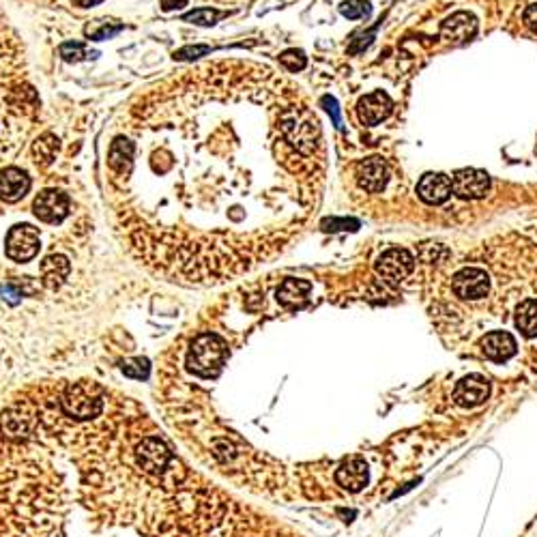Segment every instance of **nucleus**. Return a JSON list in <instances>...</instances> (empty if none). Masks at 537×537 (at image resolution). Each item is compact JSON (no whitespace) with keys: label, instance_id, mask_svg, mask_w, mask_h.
Segmentation results:
<instances>
[{"label":"nucleus","instance_id":"obj_1","mask_svg":"<svg viewBox=\"0 0 537 537\" xmlns=\"http://www.w3.org/2000/svg\"><path fill=\"white\" fill-rule=\"evenodd\" d=\"M226 344L213 336V333H204L200 336L194 346H192V355H189V367L196 370L198 374H204V376H211L215 370L221 367L223 359H226Z\"/></svg>","mask_w":537,"mask_h":537},{"label":"nucleus","instance_id":"obj_2","mask_svg":"<svg viewBox=\"0 0 537 537\" xmlns=\"http://www.w3.org/2000/svg\"><path fill=\"white\" fill-rule=\"evenodd\" d=\"M415 267V258L409 250L402 248H392L376 260V273L380 277L389 279L392 284L402 282Z\"/></svg>","mask_w":537,"mask_h":537},{"label":"nucleus","instance_id":"obj_3","mask_svg":"<svg viewBox=\"0 0 537 537\" xmlns=\"http://www.w3.org/2000/svg\"><path fill=\"white\" fill-rule=\"evenodd\" d=\"M451 189L460 198L477 200V198H484L490 192V177L484 170H477V168H463V170L453 172Z\"/></svg>","mask_w":537,"mask_h":537},{"label":"nucleus","instance_id":"obj_4","mask_svg":"<svg viewBox=\"0 0 537 537\" xmlns=\"http://www.w3.org/2000/svg\"><path fill=\"white\" fill-rule=\"evenodd\" d=\"M453 292L460 297V299H467V301H477L482 297L488 294L490 290V279H488V273L482 271V269H463L458 271L453 275Z\"/></svg>","mask_w":537,"mask_h":537},{"label":"nucleus","instance_id":"obj_5","mask_svg":"<svg viewBox=\"0 0 537 537\" xmlns=\"http://www.w3.org/2000/svg\"><path fill=\"white\" fill-rule=\"evenodd\" d=\"M37 252H39V233H37V228H33L28 223L16 226L11 233H9V239H7V256L13 258V260H18V262H26Z\"/></svg>","mask_w":537,"mask_h":537},{"label":"nucleus","instance_id":"obj_6","mask_svg":"<svg viewBox=\"0 0 537 537\" xmlns=\"http://www.w3.org/2000/svg\"><path fill=\"white\" fill-rule=\"evenodd\" d=\"M490 385L486 376L482 374H469L463 380H458V385L453 389V400L460 406H480L488 398Z\"/></svg>","mask_w":537,"mask_h":537},{"label":"nucleus","instance_id":"obj_7","mask_svg":"<svg viewBox=\"0 0 537 537\" xmlns=\"http://www.w3.org/2000/svg\"><path fill=\"white\" fill-rule=\"evenodd\" d=\"M67 213H69V198L56 189H48L39 194L35 200V215L41 221L58 223L67 217Z\"/></svg>","mask_w":537,"mask_h":537},{"label":"nucleus","instance_id":"obj_8","mask_svg":"<svg viewBox=\"0 0 537 537\" xmlns=\"http://www.w3.org/2000/svg\"><path fill=\"white\" fill-rule=\"evenodd\" d=\"M392 108H394V104H392L389 95L378 91V93H372V95H365V97L359 99L357 114H359V121L363 125H376L382 118L389 116Z\"/></svg>","mask_w":537,"mask_h":537},{"label":"nucleus","instance_id":"obj_9","mask_svg":"<svg viewBox=\"0 0 537 537\" xmlns=\"http://www.w3.org/2000/svg\"><path fill=\"white\" fill-rule=\"evenodd\" d=\"M475 33H477V20L467 11L453 13L441 26V35L451 43H467L469 39L475 37Z\"/></svg>","mask_w":537,"mask_h":537},{"label":"nucleus","instance_id":"obj_10","mask_svg":"<svg viewBox=\"0 0 537 537\" xmlns=\"http://www.w3.org/2000/svg\"><path fill=\"white\" fill-rule=\"evenodd\" d=\"M389 181V172L387 166L378 157H370L365 162H361L357 166V183L365 189V192H380Z\"/></svg>","mask_w":537,"mask_h":537},{"label":"nucleus","instance_id":"obj_11","mask_svg":"<svg viewBox=\"0 0 537 537\" xmlns=\"http://www.w3.org/2000/svg\"><path fill=\"white\" fill-rule=\"evenodd\" d=\"M336 480H338V484H340L344 490H348V492H359V490H363V488L367 486V480H370L365 460H361V458H350V460H346V463L338 469Z\"/></svg>","mask_w":537,"mask_h":537},{"label":"nucleus","instance_id":"obj_12","mask_svg":"<svg viewBox=\"0 0 537 537\" xmlns=\"http://www.w3.org/2000/svg\"><path fill=\"white\" fill-rule=\"evenodd\" d=\"M451 181L445 175L438 172H430L426 177H421L419 185H417V194L423 202L428 204H441L451 196Z\"/></svg>","mask_w":537,"mask_h":537},{"label":"nucleus","instance_id":"obj_13","mask_svg":"<svg viewBox=\"0 0 537 537\" xmlns=\"http://www.w3.org/2000/svg\"><path fill=\"white\" fill-rule=\"evenodd\" d=\"M31 189V179L26 172L18 168H7L5 172H0V198L7 202H16L26 196Z\"/></svg>","mask_w":537,"mask_h":537},{"label":"nucleus","instance_id":"obj_14","mask_svg":"<svg viewBox=\"0 0 537 537\" xmlns=\"http://www.w3.org/2000/svg\"><path fill=\"white\" fill-rule=\"evenodd\" d=\"M482 350L492 361H505L516 353V340L507 331H492L482 340Z\"/></svg>","mask_w":537,"mask_h":537},{"label":"nucleus","instance_id":"obj_15","mask_svg":"<svg viewBox=\"0 0 537 537\" xmlns=\"http://www.w3.org/2000/svg\"><path fill=\"white\" fill-rule=\"evenodd\" d=\"M310 282L305 279H284L282 286L277 288V301L284 303L286 308H294V305H303L310 292Z\"/></svg>","mask_w":537,"mask_h":537},{"label":"nucleus","instance_id":"obj_16","mask_svg":"<svg viewBox=\"0 0 537 537\" xmlns=\"http://www.w3.org/2000/svg\"><path fill=\"white\" fill-rule=\"evenodd\" d=\"M71 267H69V260L60 254H52L43 260L41 265V275H43V284L48 288H58L67 275H69Z\"/></svg>","mask_w":537,"mask_h":537},{"label":"nucleus","instance_id":"obj_17","mask_svg":"<svg viewBox=\"0 0 537 537\" xmlns=\"http://www.w3.org/2000/svg\"><path fill=\"white\" fill-rule=\"evenodd\" d=\"M516 327L528 338L537 336V299H526L518 305Z\"/></svg>","mask_w":537,"mask_h":537},{"label":"nucleus","instance_id":"obj_18","mask_svg":"<svg viewBox=\"0 0 537 537\" xmlns=\"http://www.w3.org/2000/svg\"><path fill=\"white\" fill-rule=\"evenodd\" d=\"M56 148H58V140H56L52 133L41 135V138L35 142V146H33V155H35L37 164H41V166L52 164V160H54V155H56Z\"/></svg>","mask_w":537,"mask_h":537},{"label":"nucleus","instance_id":"obj_19","mask_svg":"<svg viewBox=\"0 0 537 537\" xmlns=\"http://www.w3.org/2000/svg\"><path fill=\"white\" fill-rule=\"evenodd\" d=\"M131 153H133V146L127 142V140H116L110 148V164L114 170L123 172L125 170V164L129 166L131 164Z\"/></svg>","mask_w":537,"mask_h":537},{"label":"nucleus","instance_id":"obj_20","mask_svg":"<svg viewBox=\"0 0 537 537\" xmlns=\"http://www.w3.org/2000/svg\"><path fill=\"white\" fill-rule=\"evenodd\" d=\"M121 31H123L121 24H112V22H108V20H97V22H93V24L87 26V35H89L91 39H95V41L110 39V37H114V35L121 33Z\"/></svg>","mask_w":537,"mask_h":537},{"label":"nucleus","instance_id":"obj_21","mask_svg":"<svg viewBox=\"0 0 537 537\" xmlns=\"http://www.w3.org/2000/svg\"><path fill=\"white\" fill-rule=\"evenodd\" d=\"M340 13L348 20H359V18H367L370 16V5L363 3V0H346V3L340 5Z\"/></svg>","mask_w":537,"mask_h":537},{"label":"nucleus","instance_id":"obj_22","mask_svg":"<svg viewBox=\"0 0 537 537\" xmlns=\"http://www.w3.org/2000/svg\"><path fill=\"white\" fill-rule=\"evenodd\" d=\"M217 18H221V13L213 11V9H196V11L187 13L183 20L192 22V24H200V26H213Z\"/></svg>","mask_w":537,"mask_h":537},{"label":"nucleus","instance_id":"obj_23","mask_svg":"<svg viewBox=\"0 0 537 537\" xmlns=\"http://www.w3.org/2000/svg\"><path fill=\"white\" fill-rule=\"evenodd\" d=\"M279 60H282V65L288 67L290 71H301V69L305 67V56H303V52H297V50L284 52V54L279 56Z\"/></svg>","mask_w":537,"mask_h":537},{"label":"nucleus","instance_id":"obj_24","mask_svg":"<svg viewBox=\"0 0 537 537\" xmlns=\"http://www.w3.org/2000/svg\"><path fill=\"white\" fill-rule=\"evenodd\" d=\"M60 54H62V58L69 60V62H78V60L87 58V50H84L82 43H65V45L60 48Z\"/></svg>","mask_w":537,"mask_h":537},{"label":"nucleus","instance_id":"obj_25","mask_svg":"<svg viewBox=\"0 0 537 537\" xmlns=\"http://www.w3.org/2000/svg\"><path fill=\"white\" fill-rule=\"evenodd\" d=\"M123 372L127 376H135V378H144L148 374V363L144 359H133V361H127L123 365Z\"/></svg>","mask_w":537,"mask_h":537},{"label":"nucleus","instance_id":"obj_26","mask_svg":"<svg viewBox=\"0 0 537 537\" xmlns=\"http://www.w3.org/2000/svg\"><path fill=\"white\" fill-rule=\"evenodd\" d=\"M206 52H209V48H206V45L183 48L181 52H177V54H175V58H179V60H183V58H196V56H200V54H206Z\"/></svg>","mask_w":537,"mask_h":537},{"label":"nucleus","instance_id":"obj_27","mask_svg":"<svg viewBox=\"0 0 537 537\" xmlns=\"http://www.w3.org/2000/svg\"><path fill=\"white\" fill-rule=\"evenodd\" d=\"M323 104L327 106V112L333 116V123H336V127H342V118H340V110H338V101L336 99H331V97H325L323 99Z\"/></svg>","mask_w":537,"mask_h":537},{"label":"nucleus","instance_id":"obj_28","mask_svg":"<svg viewBox=\"0 0 537 537\" xmlns=\"http://www.w3.org/2000/svg\"><path fill=\"white\" fill-rule=\"evenodd\" d=\"M524 22H526L528 28L537 31V3L526 7V11H524Z\"/></svg>","mask_w":537,"mask_h":537},{"label":"nucleus","instance_id":"obj_29","mask_svg":"<svg viewBox=\"0 0 537 537\" xmlns=\"http://www.w3.org/2000/svg\"><path fill=\"white\" fill-rule=\"evenodd\" d=\"M187 3V0H162V7L164 11H172V9H179Z\"/></svg>","mask_w":537,"mask_h":537},{"label":"nucleus","instance_id":"obj_30","mask_svg":"<svg viewBox=\"0 0 537 537\" xmlns=\"http://www.w3.org/2000/svg\"><path fill=\"white\" fill-rule=\"evenodd\" d=\"M73 3L78 7H95V5L101 3V0H73Z\"/></svg>","mask_w":537,"mask_h":537},{"label":"nucleus","instance_id":"obj_31","mask_svg":"<svg viewBox=\"0 0 537 537\" xmlns=\"http://www.w3.org/2000/svg\"><path fill=\"white\" fill-rule=\"evenodd\" d=\"M417 484H419V482H411V484H406V486H404V488H402V490H398V492H394V499H396V497H400V494H404V492H409V490H411V488H413V486H417Z\"/></svg>","mask_w":537,"mask_h":537}]
</instances>
